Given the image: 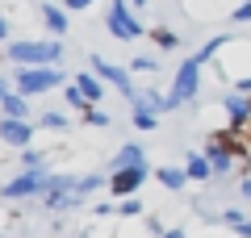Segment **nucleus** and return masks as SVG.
I'll return each mask as SVG.
<instances>
[{
	"label": "nucleus",
	"instance_id": "f257e3e1",
	"mask_svg": "<svg viewBox=\"0 0 251 238\" xmlns=\"http://www.w3.org/2000/svg\"><path fill=\"white\" fill-rule=\"evenodd\" d=\"M4 54L17 67H59L63 42L59 38H50V42H13V46H4Z\"/></svg>",
	"mask_w": 251,
	"mask_h": 238
},
{
	"label": "nucleus",
	"instance_id": "f03ea898",
	"mask_svg": "<svg viewBox=\"0 0 251 238\" xmlns=\"http://www.w3.org/2000/svg\"><path fill=\"white\" fill-rule=\"evenodd\" d=\"M50 188H54L50 167H25V171H17V176L4 184V196H9V201H25V196H46Z\"/></svg>",
	"mask_w": 251,
	"mask_h": 238
},
{
	"label": "nucleus",
	"instance_id": "7ed1b4c3",
	"mask_svg": "<svg viewBox=\"0 0 251 238\" xmlns=\"http://www.w3.org/2000/svg\"><path fill=\"white\" fill-rule=\"evenodd\" d=\"M105 25H109V34L122 38V42H138V38H143V21L134 17V4H130V0H109Z\"/></svg>",
	"mask_w": 251,
	"mask_h": 238
},
{
	"label": "nucleus",
	"instance_id": "20e7f679",
	"mask_svg": "<svg viewBox=\"0 0 251 238\" xmlns=\"http://www.w3.org/2000/svg\"><path fill=\"white\" fill-rule=\"evenodd\" d=\"M63 71L59 67H17V75H13V84H17L21 96H38V92H50L63 84Z\"/></svg>",
	"mask_w": 251,
	"mask_h": 238
},
{
	"label": "nucleus",
	"instance_id": "39448f33",
	"mask_svg": "<svg viewBox=\"0 0 251 238\" xmlns=\"http://www.w3.org/2000/svg\"><path fill=\"white\" fill-rule=\"evenodd\" d=\"M197 88H201V63H197V59H184V63L176 67V79H172V92H168V105L180 109L184 100L197 96Z\"/></svg>",
	"mask_w": 251,
	"mask_h": 238
},
{
	"label": "nucleus",
	"instance_id": "423d86ee",
	"mask_svg": "<svg viewBox=\"0 0 251 238\" xmlns=\"http://www.w3.org/2000/svg\"><path fill=\"white\" fill-rule=\"evenodd\" d=\"M92 71H97V75L105 79V84H113V88L122 92V96L130 100V105L138 100V88L130 84V71H126V67H117V63H109V59H100V54H97V59H92Z\"/></svg>",
	"mask_w": 251,
	"mask_h": 238
},
{
	"label": "nucleus",
	"instance_id": "0eeeda50",
	"mask_svg": "<svg viewBox=\"0 0 251 238\" xmlns=\"http://www.w3.org/2000/svg\"><path fill=\"white\" fill-rule=\"evenodd\" d=\"M0 142L13 150H29L34 142V121H17V117H0Z\"/></svg>",
	"mask_w": 251,
	"mask_h": 238
},
{
	"label": "nucleus",
	"instance_id": "6e6552de",
	"mask_svg": "<svg viewBox=\"0 0 251 238\" xmlns=\"http://www.w3.org/2000/svg\"><path fill=\"white\" fill-rule=\"evenodd\" d=\"M201 155L209 159V167H214V176H226V171L234 167V150H230V142H226V134H214V138L205 142V150H201Z\"/></svg>",
	"mask_w": 251,
	"mask_h": 238
},
{
	"label": "nucleus",
	"instance_id": "1a4fd4ad",
	"mask_svg": "<svg viewBox=\"0 0 251 238\" xmlns=\"http://www.w3.org/2000/svg\"><path fill=\"white\" fill-rule=\"evenodd\" d=\"M143 180H147V167H122V171L109 176V192H113L117 201H126V196H134L138 188H143Z\"/></svg>",
	"mask_w": 251,
	"mask_h": 238
},
{
	"label": "nucleus",
	"instance_id": "9d476101",
	"mask_svg": "<svg viewBox=\"0 0 251 238\" xmlns=\"http://www.w3.org/2000/svg\"><path fill=\"white\" fill-rule=\"evenodd\" d=\"M226 113H230V130H247L251 125V96L247 92H230L226 96Z\"/></svg>",
	"mask_w": 251,
	"mask_h": 238
},
{
	"label": "nucleus",
	"instance_id": "9b49d317",
	"mask_svg": "<svg viewBox=\"0 0 251 238\" xmlns=\"http://www.w3.org/2000/svg\"><path fill=\"white\" fill-rule=\"evenodd\" d=\"M42 25L50 29V38H63L67 25H72V21H67V9H63V4H42Z\"/></svg>",
	"mask_w": 251,
	"mask_h": 238
},
{
	"label": "nucleus",
	"instance_id": "f8f14e48",
	"mask_svg": "<svg viewBox=\"0 0 251 238\" xmlns=\"http://www.w3.org/2000/svg\"><path fill=\"white\" fill-rule=\"evenodd\" d=\"M75 88L84 92V96H88V105H100V92H105V79L97 75V71H80V75L72 79Z\"/></svg>",
	"mask_w": 251,
	"mask_h": 238
},
{
	"label": "nucleus",
	"instance_id": "ddd939ff",
	"mask_svg": "<svg viewBox=\"0 0 251 238\" xmlns=\"http://www.w3.org/2000/svg\"><path fill=\"white\" fill-rule=\"evenodd\" d=\"M84 196L75 192V188H67V192H46V209L50 213H67V209H80Z\"/></svg>",
	"mask_w": 251,
	"mask_h": 238
},
{
	"label": "nucleus",
	"instance_id": "4468645a",
	"mask_svg": "<svg viewBox=\"0 0 251 238\" xmlns=\"http://www.w3.org/2000/svg\"><path fill=\"white\" fill-rule=\"evenodd\" d=\"M122 167H147L143 146H138V142H126V146L113 155V171H122Z\"/></svg>",
	"mask_w": 251,
	"mask_h": 238
},
{
	"label": "nucleus",
	"instance_id": "2eb2a0df",
	"mask_svg": "<svg viewBox=\"0 0 251 238\" xmlns=\"http://www.w3.org/2000/svg\"><path fill=\"white\" fill-rule=\"evenodd\" d=\"M184 171H188V180H214V167H209V159L201 150H188L184 155Z\"/></svg>",
	"mask_w": 251,
	"mask_h": 238
},
{
	"label": "nucleus",
	"instance_id": "dca6fc26",
	"mask_svg": "<svg viewBox=\"0 0 251 238\" xmlns=\"http://www.w3.org/2000/svg\"><path fill=\"white\" fill-rule=\"evenodd\" d=\"M0 113L4 117H17V121H29V96H21V92H13L4 105H0Z\"/></svg>",
	"mask_w": 251,
	"mask_h": 238
},
{
	"label": "nucleus",
	"instance_id": "f3484780",
	"mask_svg": "<svg viewBox=\"0 0 251 238\" xmlns=\"http://www.w3.org/2000/svg\"><path fill=\"white\" fill-rule=\"evenodd\" d=\"M155 176H159V184L172 188V192H180V188L188 184V171H184V167H159Z\"/></svg>",
	"mask_w": 251,
	"mask_h": 238
},
{
	"label": "nucleus",
	"instance_id": "a211bd4d",
	"mask_svg": "<svg viewBox=\"0 0 251 238\" xmlns=\"http://www.w3.org/2000/svg\"><path fill=\"white\" fill-rule=\"evenodd\" d=\"M151 42L159 46V50H176V46H180V38L172 34V29H151Z\"/></svg>",
	"mask_w": 251,
	"mask_h": 238
},
{
	"label": "nucleus",
	"instance_id": "6ab92c4d",
	"mask_svg": "<svg viewBox=\"0 0 251 238\" xmlns=\"http://www.w3.org/2000/svg\"><path fill=\"white\" fill-rule=\"evenodd\" d=\"M159 125V113H151V109H134V130H155Z\"/></svg>",
	"mask_w": 251,
	"mask_h": 238
},
{
	"label": "nucleus",
	"instance_id": "aec40b11",
	"mask_svg": "<svg viewBox=\"0 0 251 238\" xmlns=\"http://www.w3.org/2000/svg\"><path fill=\"white\" fill-rule=\"evenodd\" d=\"M143 213V201L138 196H126V201H117V217H138Z\"/></svg>",
	"mask_w": 251,
	"mask_h": 238
},
{
	"label": "nucleus",
	"instance_id": "412c9836",
	"mask_svg": "<svg viewBox=\"0 0 251 238\" xmlns=\"http://www.w3.org/2000/svg\"><path fill=\"white\" fill-rule=\"evenodd\" d=\"M67 105H72V109H80V113H88V96H84V92L80 88H75V84H67Z\"/></svg>",
	"mask_w": 251,
	"mask_h": 238
},
{
	"label": "nucleus",
	"instance_id": "4be33fe9",
	"mask_svg": "<svg viewBox=\"0 0 251 238\" xmlns=\"http://www.w3.org/2000/svg\"><path fill=\"white\" fill-rule=\"evenodd\" d=\"M38 125H42V130H63L67 117H63V113H42V117H38Z\"/></svg>",
	"mask_w": 251,
	"mask_h": 238
},
{
	"label": "nucleus",
	"instance_id": "5701e85b",
	"mask_svg": "<svg viewBox=\"0 0 251 238\" xmlns=\"http://www.w3.org/2000/svg\"><path fill=\"white\" fill-rule=\"evenodd\" d=\"M84 121H88V125H97V130H100V125H109V113H100V105H92L88 113H84Z\"/></svg>",
	"mask_w": 251,
	"mask_h": 238
},
{
	"label": "nucleus",
	"instance_id": "b1692460",
	"mask_svg": "<svg viewBox=\"0 0 251 238\" xmlns=\"http://www.w3.org/2000/svg\"><path fill=\"white\" fill-rule=\"evenodd\" d=\"M130 71H155V59L151 54H138V59L130 63Z\"/></svg>",
	"mask_w": 251,
	"mask_h": 238
},
{
	"label": "nucleus",
	"instance_id": "393cba45",
	"mask_svg": "<svg viewBox=\"0 0 251 238\" xmlns=\"http://www.w3.org/2000/svg\"><path fill=\"white\" fill-rule=\"evenodd\" d=\"M92 4H97V0H63L67 13H84V9H92Z\"/></svg>",
	"mask_w": 251,
	"mask_h": 238
},
{
	"label": "nucleus",
	"instance_id": "a878e982",
	"mask_svg": "<svg viewBox=\"0 0 251 238\" xmlns=\"http://www.w3.org/2000/svg\"><path fill=\"white\" fill-rule=\"evenodd\" d=\"M13 92H17V84H13L9 75H0V105H4V100H9Z\"/></svg>",
	"mask_w": 251,
	"mask_h": 238
},
{
	"label": "nucleus",
	"instance_id": "bb28decb",
	"mask_svg": "<svg viewBox=\"0 0 251 238\" xmlns=\"http://www.w3.org/2000/svg\"><path fill=\"white\" fill-rule=\"evenodd\" d=\"M21 163H25V167H42V155H38V150H21Z\"/></svg>",
	"mask_w": 251,
	"mask_h": 238
},
{
	"label": "nucleus",
	"instance_id": "cd10ccee",
	"mask_svg": "<svg viewBox=\"0 0 251 238\" xmlns=\"http://www.w3.org/2000/svg\"><path fill=\"white\" fill-rule=\"evenodd\" d=\"M230 17H234V21H251V0H243V4L230 13Z\"/></svg>",
	"mask_w": 251,
	"mask_h": 238
},
{
	"label": "nucleus",
	"instance_id": "c85d7f7f",
	"mask_svg": "<svg viewBox=\"0 0 251 238\" xmlns=\"http://www.w3.org/2000/svg\"><path fill=\"white\" fill-rule=\"evenodd\" d=\"M9 34H13V25H9V17L0 13V42H9Z\"/></svg>",
	"mask_w": 251,
	"mask_h": 238
},
{
	"label": "nucleus",
	"instance_id": "c756f323",
	"mask_svg": "<svg viewBox=\"0 0 251 238\" xmlns=\"http://www.w3.org/2000/svg\"><path fill=\"white\" fill-rule=\"evenodd\" d=\"M239 192H243V196H247V201H251V176H247V180H243V184H239Z\"/></svg>",
	"mask_w": 251,
	"mask_h": 238
},
{
	"label": "nucleus",
	"instance_id": "7c9ffc66",
	"mask_svg": "<svg viewBox=\"0 0 251 238\" xmlns=\"http://www.w3.org/2000/svg\"><path fill=\"white\" fill-rule=\"evenodd\" d=\"M239 234H243V238H251V221H243V226H239Z\"/></svg>",
	"mask_w": 251,
	"mask_h": 238
},
{
	"label": "nucleus",
	"instance_id": "2f4dec72",
	"mask_svg": "<svg viewBox=\"0 0 251 238\" xmlns=\"http://www.w3.org/2000/svg\"><path fill=\"white\" fill-rule=\"evenodd\" d=\"M163 238H188V234H184V230H168V234H163Z\"/></svg>",
	"mask_w": 251,
	"mask_h": 238
},
{
	"label": "nucleus",
	"instance_id": "473e14b6",
	"mask_svg": "<svg viewBox=\"0 0 251 238\" xmlns=\"http://www.w3.org/2000/svg\"><path fill=\"white\" fill-rule=\"evenodd\" d=\"M130 4H134V9H143V4H147V0H130Z\"/></svg>",
	"mask_w": 251,
	"mask_h": 238
}]
</instances>
